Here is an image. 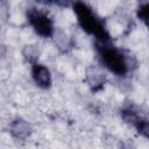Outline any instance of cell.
I'll return each instance as SVG.
<instances>
[{"label": "cell", "instance_id": "ba28073f", "mask_svg": "<svg viewBox=\"0 0 149 149\" xmlns=\"http://www.w3.org/2000/svg\"><path fill=\"white\" fill-rule=\"evenodd\" d=\"M52 37L55 38V43L57 44V47H58L59 49L65 50V49H68V48L70 47V44H71L70 37L68 36V34H65V33H63V31H55V34H54Z\"/></svg>", "mask_w": 149, "mask_h": 149}, {"label": "cell", "instance_id": "5b68a950", "mask_svg": "<svg viewBox=\"0 0 149 149\" xmlns=\"http://www.w3.org/2000/svg\"><path fill=\"white\" fill-rule=\"evenodd\" d=\"M31 77L35 84L41 88H48L52 83V77L49 69L37 61L31 63Z\"/></svg>", "mask_w": 149, "mask_h": 149}, {"label": "cell", "instance_id": "277c9868", "mask_svg": "<svg viewBox=\"0 0 149 149\" xmlns=\"http://www.w3.org/2000/svg\"><path fill=\"white\" fill-rule=\"evenodd\" d=\"M122 116L126 120V122L130 123L132 126H134L139 132L144 133V135H147V129H148V122L147 119L143 118L140 113V111L134 107V106H128L126 108L122 109Z\"/></svg>", "mask_w": 149, "mask_h": 149}, {"label": "cell", "instance_id": "8992f818", "mask_svg": "<svg viewBox=\"0 0 149 149\" xmlns=\"http://www.w3.org/2000/svg\"><path fill=\"white\" fill-rule=\"evenodd\" d=\"M9 132L14 137H16L19 140H24L30 135L31 127L28 123V121H26L21 118H17V119H15L10 122Z\"/></svg>", "mask_w": 149, "mask_h": 149}, {"label": "cell", "instance_id": "3957f363", "mask_svg": "<svg viewBox=\"0 0 149 149\" xmlns=\"http://www.w3.org/2000/svg\"><path fill=\"white\" fill-rule=\"evenodd\" d=\"M27 21L31 29L43 38L52 37L56 31L52 19L42 9L29 8L27 12Z\"/></svg>", "mask_w": 149, "mask_h": 149}, {"label": "cell", "instance_id": "52a82bcc", "mask_svg": "<svg viewBox=\"0 0 149 149\" xmlns=\"http://www.w3.org/2000/svg\"><path fill=\"white\" fill-rule=\"evenodd\" d=\"M86 80L92 88L97 90L105 84L106 74L100 66H90L86 70Z\"/></svg>", "mask_w": 149, "mask_h": 149}, {"label": "cell", "instance_id": "9c48e42d", "mask_svg": "<svg viewBox=\"0 0 149 149\" xmlns=\"http://www.w3.org/2000/svg\"><path fill=\"white\" fill-rule=\"evenodd\" d=\"M147 16H148V3H144L139 8V17L140 20L147 21Z\"/></svg>", "mask_w": 149, "mask_h": 149}, {"label": "cell", "instance_id": "7a4b0ae2", "mask_svg": "<svg viewBox=\"0 0 149 149\" xmlns=\"http://www.w3.org/2000/svg\"><path fill=\"white\" fill-rule=\"evenodd\" d=\"M73 12L77 16V21L83 30L87 34L92 35L97 43L108 42L109 34L102 22V20L97 15V13L86 3L84 2H74L73 3Z\"/></svg>", "mask_w": 149, "mask_h": 149}, {"label": "cell", "instance_id": "6da1fadb", "mask_svg": "<svg viewBox=\"0 0 149 149\" xmlns=\"http://www.w3.org/2000/svg\"><path fill=\"white\" fill-rule=\"evenodd\" d=\"M99 61L106 70L114 73L115 76H127L133 69V57L130 54L121 48H118L108 42H95Z\"/></svg>", "mask_w": 149, "mask_h": 149}]
</instances>
